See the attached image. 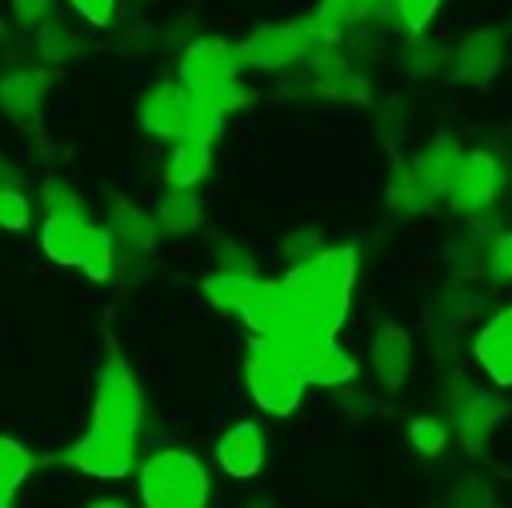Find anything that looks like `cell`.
Masks as SVG:
<instances>
[{
    "label": "cell",
    "mask_w": 512,
    "mask_h": 508,
    "mask_svg": "<svg viewBox=\"0 0 512 508\" xmlns=\"http://www.w3.org/2000/svg\"><path fill=\"white\" fill-rule=\"evenodd\" d=\"M144 424V396L140 384L128 368L124 356L108 352L100 376H96V396H92V420L80 440H72L56 464L96 476V480H120L136 468V436Z\"/></svg>",
    "instance_id": "obj_1"
},
{
    "label": "cell",
    "mask_w": 512,
    "mask_h": 508,
    "mask_svg": "<svg viewBox=\"0 0 512 508\" xmlns=\"http://www.w3.org/2000/svg\"><path fill=\"white\" fill-rule=\"evenodd\" d=\"M352 280H356V248L336 244L300 260L284 280H276V288L292 304V312H300L312 328L336 336L352 304Z\"/></svg>",
    "instance_id": "obj_2"
},
{
    "label": "cell",
    "mask_w": 512,
    "mask_h": 508,
    "mask_svg": "<svg viewBox=\"0 0 512 508\" xmlns=\"http://www.w3.org/2000/svg\"><path fill=\"white\" fill-rule=\"evenodd\" d=\"M136 492L148 508H200L208 504V472L184 448H160L136 468Z\"/></svg>",
    "instance_id": "obj_3"
},
{
    "label": "cell",
    "mask_w": 512,
    "mask_h": 508,
    "mask_svg": "<svg viewBox=\"0 0 512 508\" xmlns=\"http://www.w3.org/2000/svg\"><path fill=\"white\" fill-rule=\"evenodd\" d=\"M460 148L456 140H436L428 144L420 156H412L408 164H400L388 180V208L400 216H416L428 212L440 196H448L452 176L460 168Z\"/></svg>",
    "instance_id": "obj_4"
},
{
    "label": "cell",
    "mask_w": 512,
    "mask_h": 508,
    "mask_svg": "<svg viewBox=\"0 0 512 508\" xmlns=\"http://www.w3.org/2000/svg\"><path fill=\"white\" fill-rule=\"evenodd\" d=\"M220 120L224 116L200 92H192L184 80H160L140 96V128L160 140H180L192 132L216 136Z\"/></svg>",
    "instance_id": "obj_5"
},
{
    "label": "cell",
    "mask_w": 512,
    "mask_h": 508,
    "mask_svg": "<svg viewBox=\"0 0 512 508\" xmlns=\"http://www.w3.org/2000/svg\"><path fill=\"white\" fill-rule=\"evenodd\" d=\"M244 380H248L252 400L268 416H292L300 396H304V388H308V380H304L300 364L292 360V352L280 348L276 340H264V336H256V344L244 356Z\"/></svg>",
    "instance_id": "obj_6"
},
{
    "label": "cell",
    "mask_w": 512,
    "mask_h": 508,
    "mask_svg": "<svg viewBox=\"0 0 512 508\" xmlns=\"http://www.w3.org/2000/svg\"><path fill=\"white\" fill-rule=\"evenodd\" d=\"M316 44L320 40L312 32V20H280V24L256 28L244 44H236V60H240V68L284 72V68L304 64Z\"/></svg>",
    "instance_id": "obj_7"
},
{
    "label": "cell",
    "mask_w": 512,
    "mask_h": 508,
    "mask_svg": "<svg viewBox=\"0 0 512 508\" xmlns=\"http://www.w3.org/2000/svg\"><path fill=\"white\" fill-rule=\"evenodd\" d=\"M92 228L84 200L64 180H44V224H40V248L56 264H76L84 232Z\"/></svg>",
    "instance_id": "obj_8"
},
{
    "label": "cell",
    "mask_w": 512,
    "mask_h": 508,
    "mask_svg": "<svg viewBox=\"0 0 512 508\" xmlns=\"http://www.w3.org/2000/svg\"><path fill=\"white\" fill-rule=\"evenodd\" d=\"M44 88H48V68H20L0 76V112L32 140H40L44 132Z\"/></svg>",
    "instance_id": "obj_9"
},
{
    "label": "cell",
    "mask_w": 512,
    "mask_h": 508,
    "mask_svg": "<svg viewBox=\"0 0 512 508\" xmlns=\"http://www.w3.org/2000/svg\"><path fill=\"white\" fill-rule=\"evenodd\" d=\"M240 72V60H236V44L220 40V36H200L184 48L180 56V80L192 88V92H212L228 80H236Z\"/></svg>",
    "instance_id": "obj_10"
},
{
    "label": "cell",
    "mask_w": 512,
    "mask_h": 508,
    "mask_svg": "<svg viewBox=\"0 0 512 508\" xmlns=\"http://www.w3.org/2000/svg\"><path fill=\"white\" fill-rule=\"evenodd\" d=\"M500 192V164L488 152H464L460 168L452 176V208L456 212H484Z\"/></svg>",
    "instance_id": "obj_11"
},
{
    "label": "cell",
    "mask_w": 512,
    "mask_h": 508,
    "mask_svg": "<svg viewBox=\"0 0 512 508\" xmlns=\"http://www.w3.org/2000/svg\"><path fill=\"white\" fill-rule=\"evenodd\" d=\"M452 420H456V432H460L464 448L484 456V448H488V440L496 432V400L484 388L460 380L452 388Z\"/></svg>",
    "instance_id": "obj_12"
},
{
    "label": "cell",
    "mask_w": 512,
    "mask_h": 508,
    "mask_svg": "<svg viewBox=\"0 0 512 508\" xmlns=\"http://www.w3.org/2000/svg\"><path fill=\"white\" fill-rule=\"evenodd\" d=\"M412 364H416V348H412V336L408 328L400 324H380L376 336H372V372L380 380L384 392H400L412 376Z\"/></svg>",
    "instance_id": "obj_13"
},
{
    "label": "cell",
    "mask_w": 512,
    "mask_h": 508,
    "mask_svg": "<svg viewBox=\"0 0 512 508\" xmlns=\"http://www.w3.org/2000/svg\"><path fill=\"white\" fill-rule=\"evenodd\" d=\"M504 32L496 28H480V32H468L456 48V60H452V76L464 80V84H480V80H492L504 64Z\"/></svg>",
    "instance_id": "obj_14"
},
{
    "label": "cell",
    "mask_w": 512,
    "mask_h": 508,
    "mask_svg": "<svg viewBox=\"0 0 512 508\" xmlns=\"http://www.w3.org/2000/svg\"><path fill=\"white\" fill-rule=\"evenodd\" d=\"M476 364L484 368V376L500 388H512V304L500 308L476 336L472 344Z\"/></svg>",
    "instance_id": "obj_15"
},
{
    "label": "cell",
    "mask_w": 512,
    "mask_h": 508,
    "mask_svg": "<svg viewBox=\"0 0 512 508\" xmlns=\"http://www.w3.org/2000/svg\"><path fill=\"white\" fill-rule=\"evenodd\" d=\"M216 464L236 480H252L264 468V432H260V424H252V420L232 424L216 444Z\"/></svg>",
    "instance_id": "obj_16"
},
{
    "label": "cell",
    "mask_w": 512,
    "mask_h": 508,
    "mask_svg": "<svg viewBox=\"0 0 512 508\" xmlns=\"http://www.w3.org/2000/svg\"><path fill=\"white\" fill-rule=\"evenodd\" d=\"M212 132H192L172 140V152L164 160V184L168 188H196L212 172Z\"/></svg>",
    "instance_id": "obj_17"
},
{
    "label": "cell",
    "mask_w": 512,
    "mask_h": 508,
    "mask_svg": "<svg viewBox=\"0 0 512 508\" xmlns=\"http://www.w3.org/2000/svg\"><path fill=\"white\" fill-rule=\"evenodd\" d=\"M300 372L308 384L320 388H340L356 380V360L336 344V336H320L304 356H300Z\"/></svg>",
    "instance_id": "obj_18"
},
{
    "label": "cell",
    "mask_w": 512,
    "mask_h": 508,
    "mask_svg": "<svg viewBox=\"0 0 512 508\" xmlns=\"http://www.w3.org/2000/svg\"><path fill=\"white\" fill-rule=\"evenodd\" d=\"M200 220H204V204L192 196V188H168V196H160V204L152 208L156 232L168 236H188L200 228Z\"/></svg>",
    "instance_id": "obj_19"
},
{
    "label": "cell",
    "mask_w": 512,
    "mask_h": 508,
    "mask_svg": "<svg viewBox=\"0 0 512 508\" xmlns=\"http://www.w3.org/2000/svg\"><path fill=\"white\" fill-rule=\"evenodd\" d=\"M76 268L88 276V280H108L116 272V240L108 228L92 224L84 232V244H80V256H76Z\"/></svg>",
    "instance_id": "obj_20"
},
{
    "label": "cell",
    "mask_w": 512,
    "mask_h": 508,
    "mask_svg": "<svg viewBox=\"0 0 512 508\" xmlns=\"http://www.w3.org/2000/svg\"><path fill=\"white\" fill-rule=\"evenodd\" d=\"M32 468H36V456L24 444L0 436V508L20 492V484L28 480Z\"/></svg>",
    "instance_id": "obj_21"
},
{
    "label": "cell",
    "mask_w": 512,
    "mask_h": 508,
    "mask_svg": "<svg viewBox=\"0 0 512 508\" xmlns=\"http://www.w3.org/2000/svg\"><path fill=\"white\" fill-rule=\"evenodd\" d=\"M80 32L76 28H68V24H52V20H44V28H40V36H36V48H40V60L48 64V68H56V64H64V60H72L84 44L76 40Z\"/></svg>",
    "instance_id": "obj_22"
},
{
    "label": "cell",
    "mask_w": 512,
    "mask_h": 508,
    "mask_svg": "<svg viewBox=\"0 0 512 508\" xmlns=\"http://www.w3.org/2000/svg\"><path fill=\"white\" fill-rule=\"evenodd\" d=\"M408 440H412V448L420 456H444V448H448V424L436 420V416H416L408 424Z\"/></svg>",
    "instance_id": "obj_23"
},
{
    "label": "cell",
    "mask_w": 512,
    "mask_h": 508,
    "mask_svg": "<svg viewBox=\"0 0 512 508\" xmlns=\"http://www.w3.org/2000/svg\"><path fill=\"white\" fill-rule=\"evenodd\" d=\"M0 228L4 232L28 228V196L20 192V184H0Z\"/></svg>",
    "instance_id": "obj_24"
},
{
    "label": "cell",
    "mask_w": 512,
    "mask_h": 508,
    "mask_svg": "<svg viewBox=\"0 0 512 508\" xmlns=\"http://www.w3.org/2000/svg\"><path fill=\"white\" fill-rule=\"evenodd\" d=\"M392 4H396V20L404 24V32L420 36L432 24V16L440 12L444 0H392Z\"/></svg>",
    "instance_id": "obj_25"
},
{
    "label": "cell",
    "mask_w": 512,
    "mask_h": 508,
    "mask_svg": "<svg viewBox=\"0 0 512 508\" xmlns=\"http://www.w3.org/2000/svg\"><path fill=\"white\" fill-rule=\"evenodd\" d=\"M488 276L492 280H512V232H500L488 248Z\"/></svg>",
    "instance_id": "obj_26"
},
{
    "label": "cell",
    "mask_w": 512,
    "mask_h": 508,
    "mask_svg": "<svg viewBox=\"0 0 512 508\" xmlns=\"http://www.w3.org/2000/svg\"><path fill=\"white\" fill-rule=\"evenodd\" d=\"M76 8L80 20H88L92 28H104L116 20V0H68Z\"/></svg>",
    "instance_id": "obj_27"
},
{
    "label": "cell",
    "mask_w": 512,
    "mask_h": 508,
    "mask_svg": "<svg viewBox=\"0 0 512 508\" xmlns=\"http://www.w3.org/2000/svg\"><path fill=\"white\" fill-rule=\"evenodd\" d=\"M12 12H16L20 24L36 28V24L52 20V0H12Z\"/></svg>",
    "instance_id": "obj_28"
},
{
    "label": "cell",
    "mask_w": 512,
    "mask_h": 508,
    "mask_svg": "<svg viewBox=\"0 0 512 508\" xmlns=\"http://www.w3.org/2000/svg\"><path fill=\"white\" fill-rule=\"evenodd\" d=\"M0 184H16V172H12L4 160H0Z\"/></svg>",
    "instance_id": "obj_29"
},
{
    "label": "cell",
    "mask_w": 512,
    "mask_h": 508,
    "mask_svg": "<svg viewBox=\"0 0 512 508\" xmlns=\"http://www.w3.org/2000/svg\"><path fill=\"white\" fill-rule=\"evenodd\" d=\"M368 4H372V8H376V4H384V0H368Z\"/></svg>",
    "instance_id": "obj_30"
}]
</instances>
